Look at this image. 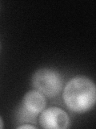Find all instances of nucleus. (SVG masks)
I'll list each match as a JSON object with an SVG mask.
<instances>
[{
  "label": "nucleus",
  "instance_id": "7ed1b4c3",
  "mask_svg": "<svg viewBox=\"0 0 96 129\" xmlns=\"http://www.w3.org/2000/svg\"><path fill=\"white\" fill-rule=\"evenodd\" d=\"M40 114L39 124L42 128L65 129L69 126V116L59 107H52L44 109Z\"/></svg>",
  "mask_w": 96,
  "mask_h": 129
},
{
  "label": "nucleus",
  "instance_id": "423d86ee",
  "mask_svg": "<svg viewBox=\"0 0 96 129\" xmlns=\"http://www.w3.org/2000/svg\"><path fill=\"white\" fill-rule=\"evenodd\" d=\"M3 128V121L1 118V116H0V129Z\"/></svg>",
  "mask_w": 96,
  "mask_h": 129
},
{
  "label": "nucleus",
  "instance_id": "f257e3e1",
  "mask_svg": "<svg viewBox=\"0 0 96 129\" xmlns=\"http://www.w3.org/2000/svg\"><path fill=\"white\" fill-rule=\"evenodd\" d=\"M62 99L71 111L79 114L89 111L95 104V85L87 77H74L68 81L64 87Z\"/></svg>",
  "mask_w": 96,
  "mask_h": 129
},
{
  "label": "nucleus",
  "instance_id": "20e7f679",
  "mask_svg": "<svg viewBox=\"0 0 96 129\" xmlns=\"http://www.w3.org/2000/svg\"><path fill=\"white\" fill-rule=\"evenodd\" d=\"M46 106L45 96L38 90H30L24 95L20 107L30 115L36 117L46 108Z\"/></svg>",
  "mask_w": 96,
  "mask_h": 129
},
{
  "label": "nucleus",
  "instance_id": "f03ea898",
  "mask_svg": "<svg viewBox=\"0 0 96 129\" xmlns=\"http://www.w3.org/2000/svg\"><path fill=\"white\" fill-rule=\"evenodd\" d=\"M32 85L47 98L53 99L61 93L63 86L62 78L58 72L48 68L39 69L32 77Z\"/></svg>",
  "mask_w": 96,
  "mask_h": 129
},
{
  "label": "nucleus",
  "instance_id": "39448f33",
  "mask_svg": "<svg viewBox=\"0 0 96 129\" xmlns=\"http://www.w3.org/2000/svg\"><path fill=\"white\" fill-rule=\"evenodd\" d=\"M18 129H22V128H30V129H35L36 127L34 126L32 124H22V125H19V126L17 127Z\"/></svg>",
  "mask_w": 96,
  "mask_h": 129
}]
</instances>
